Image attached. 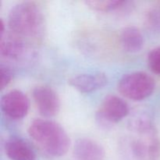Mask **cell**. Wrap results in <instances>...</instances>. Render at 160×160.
<instances>
[{"instance_id":"10","label":"cell","mask_w":160,"mask_h":160,"mask_svg":"<svg viewBox=\"0 0 160 160\" xmlns=\"http://www.w3.org/2000/svg\"><path fill=\"white\" fill-rule=\"evenodd\" d=\"M25 50L24 42L13 33H6L1 35L0 54L7 59L15 60L23 56Z\"/></svg>"},{"instance_id":"6","label":"cell","mask_w":160,"mask_h":160,"mask_svg":"<svg viewBox=\"0 0 160 160\" xmlns=\"http://www.w3.org/2000/svg\"><path fill=\"white\" fill-rule=\"evenodd\" d=\"M32 96L38 110L42 116L52 117L59 112L60 100L57 93L51 87L38 86L33 90Z\"/></svg>"},{"instance_id":"12","label":"cell","mask_w":160,"mask_h":160,"mask_svg":"<svg viewBox=\"0 0 160 160\" xmlns=\"http://www.w3.org/2000/svg\"><path fill=\"white\" fill-rule=\"evenodd\" d=\"M85 4L92 10L104 12L113 11L125 12L133 7L131 2L120 0H89L85 2Z\"/></svg>"},{"instance_id":"3","label":"cell","mask_w":160,"mask_h":160,"mask_svg":"<svg viewBox=\"0 0 160 160\" xmlns=\"http://www.w3.org/2000/svg\"><path fill=\"white\" fill-rule=\"evenodd\" d=\"M156 88L154 78L142 71L124 74L118 82V91L127 98L141 101L153 93Z\"/></svg>"},{"instance_id":"11","label":"cell","mask_w":160,"mask_h":160,"mask_svg":"<svg viewBox=\"0 0 160 160\" xmlns=\"http://www.w3.org/2000/svg\"><path fill=\"white\" fill-rule=\"evenodd\" d=\"M120 41L123 49L130 53L138 52L144 45L143 34L135 26L123 28L120 31Z\"/></svg>"},{"instance_id":"8","label":"cell","mask_w":160,"mask_h":160,"mask_svg":"<svg viewBox=\"0 0 160 160\" xmlns=\"http://www.w3.org/2000/svg\"><path fill=\"white\" fill-rule=\"evenodd\" d=\"M4 150L6 156L11 160H37L31 145L18 136L9 137L5 142Z\"/></svg>"},{"instance_id":"15","label":"cell","mask_w":160,"mask_h":160,"mask_svg":"<svg viewBox=\"0 0 160 160\" xmlns=\"http://www.w3.org/2000/svg\"><path fill=\"white\" fill-rule=\"evenodd\" d=\"M0 73H1V89L7 87L13 78V71L12 68L6 64L1 63L0 65Z\"/></svg>"},{"instance_id":"4","label":"cell","mask_w":160,"mask_h":160,"mask_svg":"<svg viewBox=\"0 0 160 160\" xmlns=\"http://www.w3.org/2000/svg\"><path fill=\"white\" fill-rule=\"evenodd\" d=\"M129 113L128 103L119 96L109 95L104 98L96 112V121L104 128L123 120Z\"/></svg>"},{"instance_id":"14","label":"cell","mask_w":160,"mask_h":160,"mask_svg":"<svg viewBox=\"0 0 160 160\" xmlns=\"http://www.w3.org/2000/svg\"><path fill=\"white\" fill-rule=\"evenodd\" d=\"M148 64L153 73L160 75V47L154 48L148 52Z\"/></svg>"},{"instance_id":"2","label":"cell","mask_w":160,"mask_h":160,"mask_svg":"<svg viewBox=\"0 0 160 160\" xmlns=\"http://www.w3.org/2000/svg\"><path fill=\"white\" fill-rule=\"evenodd\" d=\"M8 25L12 33L20 38H39L45 31L42 9L33 2H21L9 11Z\"/></svg>"},{"instance_id":"5","label":"cell","mask_w":160,"mask_h":160,"mask_svg":"<svg viewBox=\"0 0 160 160\" xmlns=\"http://www.w3.org/2000/svg\"><path fill=\"white\" fill-rule=\"evenodd\" d=\"M29 106L28 96L20 90H11L2 96V112L12 120L23 118L28 114Z\"/></svg>"},{"instance_id":"9","label":"cell","mask_w":160,"mask_h":160,"mask_svg":"<svg viewBox=\"0 0 160 160\" xmlns=\"http://www.w3.org/2000/svg\"><path fill=\"white\" fill-rule=\"evenodd\" d=\"M73 154L79 160H103L106 153L104 148L96 141L83 138L75 142Z\"/></svg>"},{"instance_id":"1","label":"cell","mask_w":160,"mask_h":160,"mask_svg":"<svg viewBox=\"0 0 160 160\" xmlns=\"http://www.w3.org/2000/svg\"><path fill=\"white\" fill-rule=\"evenodd\" d=\"M28 134L34 145L45 156H64L70 146V139L59 123L47 119H36L29 125Z\"/></svg>"},{"instance_id":"7","label":"cell","mask_w":160,"mask_h":160,"mask_svg":"<svg viewBox=\"0 0 160 160\" xmlns=\"http://www.w3.org/2000/svg\"><path fill=\"white\" fill-rule=\"evenodd\" d=\"M68 82L80 92L89 93L106 86L108 83V78L102 72L81 73L70 78Z\"/></svg>"},{"instance_id":"13","label":"cell","mask_w":160,"mask_h":160,"mask_svg":"<svg viewBox=\"0 0 160 160\" xmlns=\"http://www.w3.org/2000/svg\"><path fill=\"white\" fill-rule=\"evenodd\" d=\"M145 24L151 31H160V4H156L148 9L145 16Z\"/></svg>"}]
</instances>
